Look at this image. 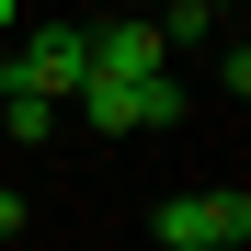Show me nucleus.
Wrapping results in <instances>:
<instances>
[{
	"instance_id": "obj_6",
	"label": "nucleus",
	"mask_w": 251,
	"mask_h": 251,
	"mask_svg": "<svg viewBox=\"0 0 251 251\" xmlns=\"http://www.w3.org/2000/svg\"><path fill=\"white\" fill-rule=\"evenodd\" d=\"M217 23V0H172V12H160V34H205Z\"/></svg>"
},
{
	"instance_id": "obj_5",
	"label": "nucleus",
	"mask_w": 251,
	"mask_h": 251,
	"mask_svg": "<svg viewBox=\"0 0 251 251\" xmlns=\"http://www.w3.org/2000/svg\"><path fill=\"white\" fill-rule=\"evenodd\" d=\"M137 126H183V92H172V69L137 80Z\"/></svg>"
},
{
	"instance_id": "obj_2",
	"label": "nucleus",
	"mask_w": 251,
	"mask_h": 251,
	"mask_svg": "<svg viewBox=\"0 0 251 251\" xmlns=\"http://www.w3.org/2000/svg\"><path fill=\"white\" fill-rule=\"evenodd\" d=\"M80 80H92V34H80V23H46V34H23V46H12V92L69 103Z\"/></svg>"
},
{
	"instance_id": "obj_8",
	"label": "nucleus",
	"mask_w": 251,
	"mask_h": 251,
	"mask_svg": "<svg viewBox=\"0 0 251 251\" xmlns=\"http://www.w3.org/2000/svg\"><path fill=\"white\" fill-rule=\"evenodd\" d=\"M0 80H12V34H0Z\"/></svg>"
},
{
	"instance_id": "obj_1",
	"label": "nucleus",
	"mask_w": 251,
	"mask_h": 251,
	"mask_svg": "<svg viewBox=\"0 0 251 251\" xmlns=\"http://www.w3.org/2000/svg\"><path fill=\"white\" fill-rule=\"evenodd\" d=\"M240 240H251V194L240 183H205V194L160 205V251H240Z\"/></svg>"
},
{
	"instance_id": "obj_7",
	"label": "nucleus",
	"mask_w": 251,
	"mask_h": 251,
	"mask_svg": "<svg viewBox=\"0 0 251 251\" xmlns=\"http://www.w3.org/2000/svg\"><path fill=\"white\" fill-rule=\"evenodd\" d=\"M12 12H23V0H0V34H12Z\"/></svg>"
},
{
	"instance_id": "obj_3",
	"label": "nucleus",
	"mask_w": 251,
	"mask_h": 251,
	"mask_svg": "<svg viewBox=\"0 0 251 251\" xmlns=\"http://www.w3.org/2000/svg\"><path fill=\"white\" fill-rule=\"evenodd\" d=\"M160 57H172V34H160V23H137V12L92 34V69H103V80H160Z\"/></svg>"
},
{
	"instance_id": "obj_4",
	"label": "nucleus",
	"mask_w": 251,
	"mask_h": 251,
	"mask_svg": "<svg viewBox=\"0 0 251 251\" xmlns=\"http://www.w3.org/2000/svg\"><path fill=\"white\" fill-rule=\"evenodd\" d=\"M0 126H12L23 149H46V126H57V103H46V92H12V80H0Z\"/></svg>"
}]
</instances>
